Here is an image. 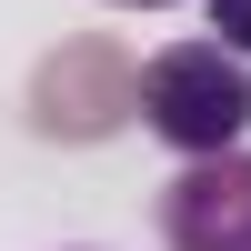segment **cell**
<instances>
[{"instance_id": "6da1fadb", "label": "cell", "mask_w": 251, "mask_h": 251, "mask_svg": "<svg viewBox=\"0 0 251 251\" xmlns=\"http://www.w3.org/2000/svg\"><path fill=\"white\" fill-rule=\"evenodd\" d=\"M141 121L181 161L191 151H231L251 131V50H231V40H171V50H151L141 60Z\"/></svg>"}, {"instance_id": "7a4b0ae2", "label": "cell", "mask_w": 251, "mask_h": 251, "mask_svg": "<svg viewBox=\"0 0 251 251\" xmlns=\"http://www.w3.org/2000/svg\"><path fill=\"white\" fill-rule=\"evenodd\" d=\"M161 241L171 251H251V151H191L161 191Z\"/></svg>"}, {"instance_id": "3957f363", "label": "cell", "mask_w": 251, "mask_h": 251, "mask_svg": "<svg viewBox=\"0 0 251 251\" xmlns=\"http://www.w3.org/2000/svg\"><path fill=\"white\" fill-rule=\"evenodd\" d=\"M211 30L231 40V50H251V0H211Z\"/></svg>"}, {"instance_id": "277c9868", "label": "cell", "mask_w": 251, "mask_h": 251, "mask_svg": "<svg viewBox=\"0 0 251 251\" xmlns=\"http://www.w3.org/2000/svg\"><path fill=\"white\" fill-rule=\"evenodd\" d=\"M121 10H171V0H121Z\"/></svg>"}]
</instances>
